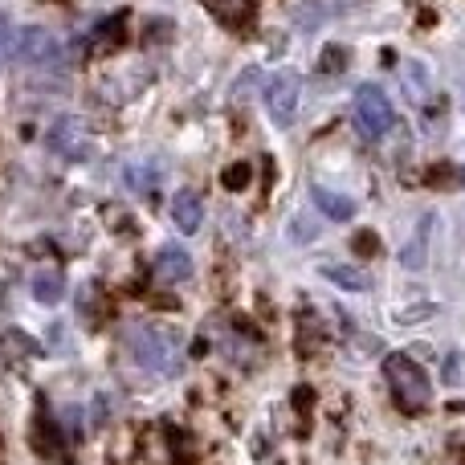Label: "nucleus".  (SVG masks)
<instances>
[{"instance_id": "4", "label": "nucleus", "mask_w": 465, "mask_h": 465, "mask_svg": "<svg viewBox=\"0 0 465 465\" xmlns=\"http://www.w3.org/2000/svg\"><path fill=\"white\" fill-rule=\"evenodd\" d=\"M298 98H302L298 74H290V70L273 74V82L265 86V106H270V119L278 123V127H290V123L298 119Z\"/></svg>"}, {"instance_id": "17", "label": "nucleus", "mask_w": 465, "mask_h": 465, "mask_svg": "<svg viewBox=\"0 0 465 465\" xmlns=\"http://www.w3.org/2000/svg\"><path fill=\"white\" fill-rule=\"evenodd\" d=\"M351 249H355L360 257H371V253L380 249V237H376L371 229H360V232H355V241H351Z\"/></svg>"}, {"instance_id": "14", "label": "nucleus", "mask_w": 465, "mask_h": 465, "mask_svg": "<svg viewBox=\"0 0 465 465\" xmlns=\"http://www.w3.org/2000/svg\"><path fill=\"white\" fill-rule=\"evenodd\" d=\"M221 180H225L229 193H241V188H245L249 180H253V168H249L245 160H237V163H229V168L221 172Z\"/></svg>"}, {"instance_id": "10", "label": "nucleus", "mask_w": 465, "mask_h": 465, "mask_svg": "<svg viewBox=\"0 0 465 465\" xmlns=\"http://www.w3.org/2000/svg\"><path fill=\"white\" fill-rule=\"evenodd\" d=\"M311 201H314V209L331 221H351L355 217V201H347V196L331 193V188H322V184L311 188Z\"/></svg>"}, {"instance_id": "1", "label": "nucleus", "mask_w": 465, "mask_h": 465, "mask_svg": "<svg viewBox=\"0 0 465 465\" xmlns=\"http://www.w3.org/2000/svg\"><path fill=\"white\" fill-rule=\"evenodd\" d=\"M384 380L392 388V401L401 404L404 412H425L429 401H433V384H429L425 368H420L412 355H388L384 360Z\"/></svg>"}, {"instance_id": "7", "label": "nucleus", "mask_w": 465, "mask_h": 465, "mask_svg": "<svg viewBox=\"0 0 465 465\" xmlns=\"http://www.w3.org/2000/svg\"><path fill=\"white\" fill-rule=\"evenodd\" d=\"M155 278L168 282V286L193 278V257L184 253V245H163L160 253H155Z\"/></svg>"}, {"instance_id": "9", "label": "nucleus", "mask_w": 465, "mask_h": 465, "mask_svg": "<svg viewBox=\"0 0 465 465\" xmlns=\"http://www.w3.org/2000/svg\"><path fill=\"white\" fill-rule=\"evenodd\" d=\"M429 232H433V213H425V217H420V225H417V232H412V241L404 245V253H401L404 270H425V262H429Z\"/></svg>"}, {"instance_id": "13", "label": "nucleus", "mask_w": 465, "mask_h": 465, "mask_svg": "<svg viewBox=\"0 0 465 465\" xmlns=\"http://www.w3.org/2000/svg\"><path fill=\"white\" fill-rule=\"evenodd\" d=\"M347 57H351V54H347L343 45H327L319 54V62H314V70H319V74H343L347 70Z\"/></svg>"}, {"instance_id": "15", "label": "nucleus", "mask_w": 465, "mask_h": 465, "mask_svg": "<svg viewBox=\"0 0 465 465\" xmlns=\"http://www.w3.org/2000/svg\"><path fill=\"white\" fill-rule=\"evenodd\" d=\"M8 57H16V29L5 13H0V65H8Z\"/></svg>"}, {"instance_id": "11", "label": "nucleus", "mask_w": 465, "mask_h": 465, "mask_svg": "<svg viewBox=\"0 0 465 465\" xmlns=\"http://www.w3.org/2000/svg\"><path fill=\"white\" fill-rule=\"evenodd\" d=\"M62 294H65V278H62V270H41L37 278H33V298H37V302L54 306Z\"/></svg>"}, {"instance_id": "3", "label": "nucleus", "mask_w": 465, "mask_h": 465, "mask_svg": "<svg viewBox=\"0 0 465 465\" xmlns=\"http://www.w3.org/2000/svg\"><path fill=\"white\" fill-rule=\"evenodd\" d=\"M392 123H396L392 98H388L376 82H368V86L355 90V127H360L363 139L388 135V131H392Z\"/></svg>"}, {"instance_id": "19", "label": "nucleus", "mask_w": 465, "mask_h": 465, "mask_svg": "<svg viewBox=\"0 0 465 465\" xmlns=\"http://www.w3.org/2000/svg\"><path fill=\"white\" fill-rule=\"evenodd\" d=\"M450 180H453V168H433V172H429V184H433V188L450 184Z\"/></svg>"}, {"instance_id": "5", "label": "nucleus", "mask_w": 465, "mask_h": 465, "mask_svg": "<svg viewBox=\"0 0 465 465\" xmlns=\"http://www.w3.org/2000/svg\"><path fill=\"white\" fill-rule=\"evenodd\" d=\"M16 57L25 65H54L62 57V41L41 25H25V29H16Z\"/></svg>"}, {"instance_id": "6", "label": "nucleus", "mask_w": 465, "mask_h": 465, "mask_svg": "<svg viewBox=\"0 0 465 465\" xmlns=\"http://www.w3.org/2000/svg\"><path fill=\"white\" fill-rule=\"evenodd\" d=\"M45 139L62 160H86L90 155V139H86V127H82L78 114H57Z\"/></svg>"}, {"instance_id": "12", "label": "nucleus", "mask_w": 465, "mask_h": 465, "mask_svg": "<svg viewBox=\"0 0 465 465\" xmlns=\"http://www.w3.org/2000/svg\"><path fill=\"white\" fill-rule=\"evenodd\" d=\"M322 278H331L335 286H347V290H368V273L360 270H347V265H322Z\"/></svg>"}, {"instance_id": "18", "label": "nucleus", "mask_w": 465, "mask_h": 465, "mask_svg": "<svg viewBox=\"0 0 465 465\" xmlns=\"http://www.w3.org/2000/svg\"><path fill=\"white\" fill-rule=\"evenodd\" d=\"M127 176H131V188H135V193H152L155 188V168H131Z\"/></svg>"}, {"instance_id": "8", "label": "nucleus", "mask_w": 465, "mask_h": 465, "mask_svg": "<svg viewBox=\"0 0 465 465\" xmlns=\"http://www.w3.org/2000/svg\"><path fill=\"white\" fill-rule=\"evenodd\" d=\"M204 221V209H201V196L196 193H176L172 196V225H176L180 232H196Z\"/></svg>"}, {"instance_id": "16", "label": "nucleus", "mask_w": 465, "mask_h": 465, "mask_svg": "<svg viewBox=\"0 0 465 465\" xmlns=\"http://www.w3.org/2000/svg\"><path fill=\"white\" fill-rule=\"evenodd\" d=\"M123 16H127V13H119V16H106V21L94 29L98 37L106 41V45H123Z\"/></svg>"}, {"instance_id": "2", "label": "nucleus", "mask_w": 465, "mask_h": 465, "mask_svg": "<svg viewBox=\"0 0 465 465\" xmlns=\"http://www.w3.org/2000/svg\"><path fill=\"white\" fill-rule=\"evenodd\" d=\"M131 351L152 371H163V376H176L180 371V339L168 327H155V322L131 327Z\"/></svg>"}]
</instances>
